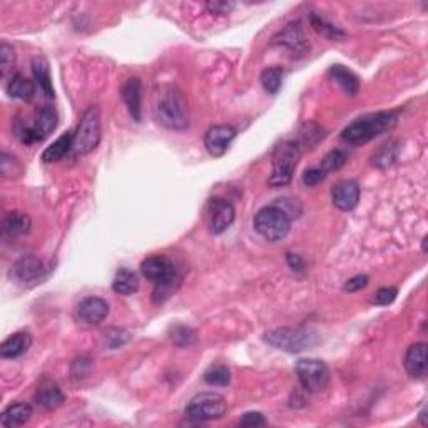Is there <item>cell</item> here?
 <instances>
[{"instance_id":"obj_1","label":"cell","mask_w":428,"mask_h":428,"mask_svg":"<svg viewBox=\"0 0 428 428\" xmlns=\"http://www.w3.org/2000/svg\"><path fill=\"white\" fill-rule=\"evenodd\" d=\"M396 121H398L396 111L367 114V116L353 121L348 128H345L341 132V139L347 141L348 144H353V146H360V144L368 143L376 136L383 134L385 131H390Z\"/></svg>"},{"instance_id":"obj_2","label":"cell","mask_w":428,"mask_h":428,"mask_svg":"<svg viewBox=\"0 0 428 428\" xmlns=\"http://www.w3.org/2000/svg\"><path fill=\"white\" fill-rule=\"evenodd\" d=\"M154 114L158 123L167 129L183 131L190 125L186 97L176 88H164L161 90L154 105Z\"/></svg>"},{"instance_id":"obj_3","label":"cell","mask_w":428,"mask_h":428,"mask_svg":"<svg viewBox=\"0 0 428 428\" xmlns=\"http://www.w3.org/2000/svg\"><path fill=\"white\" fill-rule=\"evenodd\" d=\"M254 230L266 241L276 243L288 236L292 230V218L278 206H266L254 216Z\"/></svg>"},{"instance_id":"obj_4","label":"cell","mask_w":428,"mask_h":428,"mask_svg":"<svg viewBox=\"0 0 428 428\" xmlns=\"http://www.w3.org/2000/svg\"><path fill=\"white\" fill-rule=\"evenodd\" d=\"M301 158L300 144L294 141H283L273 152V171L268 179L269 186H285L293 179L298 161Z\"/></svg>"},{"instance_id":"obj_5","label":"cell","mask_w":428,"mask_h":428,"mask_svg":"<svg viewBox=\"0 0 428 428\" xmlns=\"http://www.w3.org/2000/svg\"><path fill=\"white\" fill-rule=\"evenodd\" d=\"M101 141V112L97 108H89L82 114L81 123L74 134L72 151L77 156H84L92 152Z\"/></svg>"},{"instance_id":"obj_6","label":"cell","mask_w":428,"mask_h":428,"mask_svg":"<svg viewBox=\"0 0 428 428\" xmlns=\"http://www.w3.org/2000/svg\"><path fill=\"white\" fill-rule=\"evenodd\" d=\"M296 375L301 387L309 394L325 390L329 382V370L327 363L315 358H303L296 363Z\"/></svg>"},{"instance_id":"obj_7","label":"cell","mask_w":428,"mask_h":428,"mask_svg":"<svg viewBox=\"0 0 428 428\" xmlns=\"http://www.w3.org/2000/svg\"><path fill=\"white\" fill-rule=\"evenodd\" d=\"M226 414V402L218 394H201L191 400L186 407L187 418L192 422H210L218 420Z\"/></svg>"},{"instance_id":"obj_8","label":"cell","mask_w":428,"mask_h":428,"mask_svg":"<svg viewBox=\"0 0 428 428\" xmlns=\"http://www.w3.org/2000/svg\"><path fill=\"white\" fill-rule=\"evenodd\" d=\"M315 335L308 332V329L301 328H278L273 332L266 333L265 340L268 341L271 347L278 349H285L289 353L303 351L313 343Z\"/></svg>"},{"instance_id":"obj_9","label":"cell","mask_w":428,"mask_h":428,"mask_svg":"<svg viewBox=\"0 0 428 428\" xmlns=\"http://www.w3.org/2000/svg\"><path fill=\"white\" fill-rule=\"evenodd\" d=\"M234 216H236L234 206L225 198H213L207 203V226L211 233H225L233 225Z\"/></svg>"},{"instance_id":"obj_10","label":"cell","mask_w":428,"mask_h":428,"mask_svg":"<svg viewBox=\"0 0 428 428\" xmlns=\"http://www.w3.org/2000/svg\"><path fill=\"white\" fill-rule=\"evenodd\" d=\"M234 137H236V129L231 125H213L207 129L206 136H204V146L211 156L219 158L227 151Z\"/></svg>"},{"instance_id":"obj_11","label":"cell","mask_w":428,"mask_h":428,"mask_svg":"<svg viewBox=\"0 0 428 428\" xmlns=\"http://www.w3.org/2000/svg\"><path fill=\"white\" fill-rule=\"evenodd\" d=\"M333 204L341 211L355 210L360 201V187L355 181L345 179L340 181L332 191Z\"/></svg>"},{"instance_id":"obj_12","label":"cell","mask_w":428,"mask_h":428,"mask_svg":"<svg viewBox=\"0 0 428 428\" xmlns=\"http://www.w3.org/2000/svg\"><path fill=\"white\" fill-rule=\"evenodd\" d=\"M109 313V305L108 301H104L102 298L97 296H89L84 298L77 306V315L84 323L88 325H99L101 321L105 320Z\"/></svg>"},{"instance_id":"obj_13","label":"cell","mask_w":428,"mask_h":428,"mask_svg":"<svg viewBox=\"0 0 428 428\" xmlns=\"http://www.w3.org/2000/svg\"><path fill=\"white\" fill-rule=\"evenodd\" d=\"M405 368L411 378H425L427 375V343H415L405 355Z\"/></svg>"},{"instance_id":"obj_14","label":"cell","mask_w":428,"mask_h":428,"mask_svg":"<svg viewBox=\"0 0 428 428\" xmlns=\"http://www.w3.org/2000/svg\"><path fill=\"white\" fill-rule=\"evenodd\" d=\"M174 269L176 268L172 266V263L164 256H149L144 259L143 265H141V273L144 274V278H147V280L154 283L170 276Z\"/></svg>"},{"instance_id":"obj_15","label":"cell","mask_w":428,"mask_h":428,"mask_svg":"<svg viewBox=\"0 0 428 428\" xmlns=\"http://www.w3.org/2000/svg\"><path fill=\"white\" fill-rule=\"evenodd\" d=\"M32 345V335L29 332H17L9 336L0 347V356L2 358H19Z\"/></svg>"},{"instance_id":"obj_16","label":"cell","mask_w":428,"mask_h":428,"mask_svg":"<svg viewBox=\"0 0 428 428\" xmlns=\"http://www.w3.org/2000/svg\"><path fill=\"white\" fill-rule=\"evenodd\" d=\"M35 402L41 407H44L45 410H54V408L61 407L64 403V394L57 387V383L50 382V380H44L41 387L37 388Z\"/></svg>"},{"instance_id":"obj_17","label":"cell","mask_w":428,"mask_h":428,"mask_svg":"<svg viewBox=\"0 0 428 428\" xmlns=\"http://www.w3.org/2000/svg\"><path fill=\"white\" fill-rule=\"evenodd\" d=\"M121 94H123L124 104L128 105L131 116L134 117V121L139 123L141 121V79H137V77H131V79L125 81Z\"/></svg>"},{"instance_id":"obj_18","label":"cell","mask_w":428,"mask_h":428,"mask_svg":"<svg viewBox=\"0 0 428 428\" xmlns=\"http://www.w3.org/2000/svg\"><path fill=\"white\" fill-rule=\"evenodd\" d=\"M42 269H44V266H42L41 259L35 256H23L15 263L14 268H12V273L15 274V278L19 281L27 283L41 276Z\"/></svg>"},{"instance_id":"obj_19","label":"cell","mask_w":428,"mask_h":428,"mask_svg":"<svg viewBox=\"0 0 428 428\" xmlns=\"http://www.w3.org/2000/svg\"><path fill=\"white\" fill-rule=\"evenodd\" d=\"M56 125H57V114L52 108L45 105V108L39 109V111L35 112L32 129L39 141H42L44 137L49 136L50 132L56 129Z\"/></svg>"},{"instance_id":"obj_20","label":"cell","mask_w":428,"mask_h":428,"mask_svg":"<svg viewBox=\"0 0 428 428\" xmlns=\"http://www.w3.org/2000/svg\"><path fill=\"white\" fill-rule=\"evenodd\" d=\"M329 77H332V79L335 81L348 96H356V94H358L360 89L358 77H356L351 70L345 68V65L340 64L332 65V68H329Z\"/></svg>"},{"instance_id":"obj_21","label":"cell","mask_w":428,"mask_h":428,"mask_svg":"<svg viewBox=\"0 0 428 428\" xmlns=\"http://www.w3.org/2000/svg\"><path fill=\"white\" fill-rule=\"evenodd\" d=\"M30 225H32V221H30L29 214L22 213V211H10L2 221L3 233L9 234V236H21V234L29 233Z\"/></svg>"},{"instance_id":"obj_22","label":"cell","mask_w":428,"mask_h":428,"mask_svg":"<svg viewBox=\"0 0 428 428\" xmlns=\"http://www.w3.org/2000/svg\"><path fill=\"white\" fill-rule=\"evenodd\" d=\"M32 417V407L27 405V403H15L10 405L0 417V425L12 428V427H21L23 423H27Z\"/></svg>"},{"instance_id":"obj_23","label":"cell","mask_w":428,"mask_h":428,"mask_svg":"<svg viewBox=\"0 0 428 428\" xmlns=\"http://www.w3.org/2000/svg\"><path fill=\"white\" fill-rule=\"evenodd\" d=\"M74 144V134L72 132H64L57 141H54L49 147H45V151L42 152V161L44 163H57L64 158L65 154L72 149Z\"/></svg>"},{"instance_id":"obj_24","label":"cell","mask_w":428,"mask_h":428,"mask_svg":"<svg viewBox=\"0 0 428 428\" xmlns=\"http://www.w3.org/2000/svg\"><path fill=\"white\" fill-rule=\"evenodd\" d=\"M280 39L281 41H278V42L288 47L292 52L303 54L308 50V42H306V39L303 37V32H301L298 26H289L288 29L283 30V32L280 34Z\"/></svg>"},{"instance_id":"obj_25","label":"cell","mask_w":428,"mask_h":428,"mask_svg":"<svg viewBox=\"0 0 428 428\" xmlns=\"http://www.w3.org/2000/svg\"><path fill=\"white\" fill-rule=\"evenodd\" d=\"M34 92L35 90H34L32 81H29L27 77L21 76V74L12 77V79L9 81V84H7V94H9L10 97H14V99L30 101L34 97Z\"/></svg>"},{"instance_id":"obj_26","label":"cell","mask_w":428,"mask_h":428,"mask_svg":"<svg viewBox=\"0 0 428 428\" xmlns=\"http://www.w3.org/2000/svg\"><path fill=\"white\" fill-rule=\"evenodd\" d=\"M32 74L37 81L39 88L47 97H54V88H52V79H50L49 65H47L45 59L35 57L32 61Z\"/></svg>"},{"instance_id":"obj_27","label":"cell","mask_w":428,"mask_h":428,"mask_svg":"<svg viewBox=\"0 0 428 428\" xmlns=\"http://www.w3.org/2000/svg\"><path fill=\"white\" fill-rule=\"evenodd\" d=\"M137 288H139V281H137V276L131 269L121 268L117 271L116 278L112 281L114 292L119 294H132L137 292Z\"/></svg>"},{"instance_id":"obj_28","label":"cell","mask_w":428,"mask_h":428,"mask_svg":"<svg viewBox=\"0 0 428 428\" xmlns=\"http://www.w3.org/2000/svg\"><path fill=\"white\" fill-rule=\"evenodd\" d=\"M179 283H181V276L176 269L172 271L170 276H166L164 280L156 283L154 293H152V300H154V303H163V301H166L167 298H170L171 294H174L176 289H178Z\"/></svg>"},{"instance_id":"obj_29","label":"cell","mask_w":428,"mask_h":428,"mask_svg":"<svg viewBox=\"0 0 428 428\" xmlns=\"http://www.w3.org/2000/svg\"><path fill=\"white\" fill-rule=\"evenodd\" d=\"M312 26L315 27L318 34L325 35V37L328 39H333V41H340V39L345 37L343 30L335 27L333 23H329L328 21H325V19L320 17V15H312Z\"/></svg>"},{"instance_id":"obj_30","label":"cell","mask_w":428,"mask_h":428,"mask_svg":"<svg viewBox=\"0 0 428 428\" xmlns=\"http://www.w3.org/2000/svg\"><path fill=\"white\" fill-rule=\"evenodd\" d=\"M204 382L214 387H226L231 382V373L225 365H216L204 373Z\"/></svg>"},{"instance_id":"obj_31","label":"cell","mask_w":428,"mask_h":428,"mask_svg":"<svg viewBox=\"0 0 428 428\" xmlns=\"http://www.w3.org/2000/svg\"><path fill=\"white\" fill-rule=\"evenodd\" d=\"M283 81V70L280 68H269L263 70L261 74V84L268 94H278L281 88Z\"/></svg>"},{"instance_id":"obj_32","label":"cell","mask_w":428,"mask_h":428,"mask_svg":"<svg viewBox=\"0 0 428 428\" xmlns=\"http://www.w3.org/2000/svg\"><path fill=\"white\" fill-rule=\"evenodd\" d=\"M347 161H348L347 152L341 151V149H335V151L328 152V154L325 156L323 163H321L320 167L328 174V172L340 170V167L343 166V164L347 163Z\"/></svg>"},{"instance_id":"obj_33","label":"cell","mask_w":428,"mask_h":428,"mask_svg":"<svg viewBox=\"0 0 428 428\" xmlns=\"http://www.w3.org/2000/svg\"><path fill=\"white\" fill-rule=\"evenodd\" d=\"M129 338H131V336H129V333L125 332V329L109 328L108 332H105V345H108V348L111 349L124 347V345L129 341Z\"/></svg>"},{"instance_id":"obj_34","label":"cell","mask_w":428,"mask_h":428,"mask_svg":"<svg viewBox=\"0 0 428 428\" xmlns=\"http://www.w3.org/2000/svg\"><path fill=\"white\" fill-rule=\"evenodd\" d=\"M14 62H15L14 49H12L7 42H2V45H0V72H2V77H7L9 70L14 68Z\"/></svg>"},{"instance_id":"obj_35","label":"cell","mask_w":428,"mask_h":428,"mask_svg":"<svg viewBox=\"0 0 428 428\" xmlns=\"http://www.w3.org/2000/svg\"><path fill=\"white\" fill-rule=\"evenodd\" d=\"M171 338L178 347H190L196 341V333L187 327H176Z\"/></svg>"},{"instance_id":"obj_36","label":"cell","mask_w":428,"mask_h":428,"mask_svg":"<svg viewBox=\"0 0 428 428\" xmlns=\"http://www.w3.org/2000/svg\"><path fill=\"white\" fill-rule=\"evenodd\" d=\"M395 158H396V149L391 146V144H388V146H383L380 149L378 154L373 158V164H376V166L380 167H387L394 163Z\"/></svg>"},{"instance_id":"obj_37","label":"cell","mask_w":428,"mask_h":428,"mask_svg":"<svg viewBox=\"0 0 428 428\" xmlns=\"http://www.w3.org/2000/svg\"><path fill=\"white\" fill-rule=\"evenodd\" d=\"M396 288L394 286H385V288H380L375 294V303L380 306H387L390 303H394V300L396 298Z\"/></svg>"},{"instance_id":"obj_38","label":"cell","mask_w":428,"mask_h":428,"mask_svg":"<svg viewBox=\"0 0 428 428\" xmlns=\"http://www.w3.org/2000/svg\"><path fill=\"white\" fill-rule=\"evenodd\" d=\"M325 178H327V172L321 170V167H312V170H308L303 174V183L306 184V186L312 187V186H316V184H320Z\"/></svg>"},{"instance_id":"obj_39","label":"cell","mask_w":428,"mask_h":428,"mask_svg":"<svg viewBox=\"0 0 428 428\" xmlns=\"http://www.w3.org/2000/svg\"><path fill=\"white\" fill-rule=\"evenodd\" d=\"M239 425H241V427H248V428L265 427L266 425V418L263 417V414H259V411H249V414H246L245 417L241 418Z\"/></svg>"},{"instance_id":"obj_40","label":"cell","mask_w":428,"mask_h":428,"mask_svg":"<svg viewBox=\"0 0 428 428\" xmlns=\"http://www.w3.org/2000/svg\"><path fill=\"white\" fill-rule=\"evenodd\" d=\"M367 285H368V276H365V274H358V276L351 278V280H348L347 283H345L343 289L348 293H355V292H360V289L365 288Z\"/></svg>"},{"instance_id":"obj_41","label":"cell","mask_w":428,"mask_h":428,"mask_svg":"<svg viewBox=\"0 0 428 428\" xmlns=\"http://www.w3.org/2000/svg\"><path fill=\"white\" fill-rule=\"evenodd\" d=\"M206 7L211 14H230V12L234 9V3L233 2H210Z\"/></svg>"},{"instance_id":"obj_42","label":"cell","mask_w":428,"mask_h":428,"mask_svg":"<svg viewBox=\"0 0 428 428\" xmlns=\"http://www.w3.org/2000/svg\"><path fill=\"white\" fill-rule=\"evenodd\" d=\"M288 261H289V265L293 266V269H294V266H296V269L301 268V259L298 258V256H293V254H289Z\"/></svg>"}]
</instances>
